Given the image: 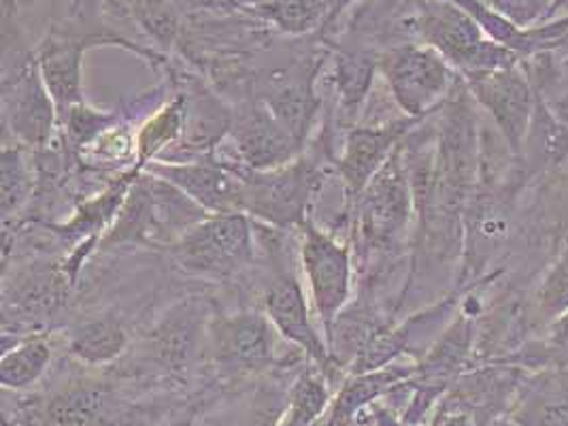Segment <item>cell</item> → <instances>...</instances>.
<instances>
[{"label": "cell", "instance_id": "cell-1", "mask_svg": "<svg viewBox=\"0 0 568 426\" xmlns=\"http://www.w3.org/2000/svg\"><path fill=\"white\" fill-rule=\"evenodd\" d=\"M260 247V307L268 316L271 324L290 346L301 349L311 365L335 384L336 377L345 379L331 358L324 333L315 326L311 316L310 294L301 280L296 254L290 250L296 233H285L254 222Z\"/></svg>", "mask_w": 568, "mask_h": 426}, {"label": "cell", "instance_id": "cell-2", "mask_svg": "<svg viewBox=\"0 0 568 426\" xmlns=\"http://www.w3.org/2000/svg\"><path fill=\"white\" fill-rule=\"evenodd\" d=\"M213 310V296H180L134 337L126 356L106 372L120 379L164 382L185 379L203 369Z\"/></svg>", "mask_w": 568, "mask_h": 426}, {"label": "cell", "instance_id": "cell-3", "mask_svg": "<svg viewBox=\"0 0 568 426\" xmlns=\"http://www.w3.org/2000/svg\"><path fill=\"white\" fill-rule=\"evenodd\" d=\"M78 280L48 252L20 254L2 268V333H58L73 310Z\"/></svg>", "mask_w": 568, "mask_h": 426}, {"label": "cell", "instance_id": "cell-4", "mask_svg": "<svg viewBox=\"0 0 568 426\" xmlns=\"http://www.w3.org/2000/svg\"><path fill=\"white\" fill-rule=\"evenodd\" d=\"M90 7V4H88ZM75 7L71 20L48 28L45 37L32 50L39 73L45 81L58 113L69 106L85 103L83 97V55L97 48H122L148 60L160 73L169 67L166 55L132 43L111 28L99 27L92 9Z\"/></svg>", "mask_w": 568, "mask_h": 426}, {"label": "cell", "instance_id": "cell-5", "mask_svg": "<svg viewBox=\"0 0 568 426\" xmlns=\"http://www.w3.org/2000/svg\"><path fill=\"white\" fill-rule=\"evenodd\" d=\"M164 254L181 275L209 284H239L260 273L256 229L245 213L209 215Z\"/></svg>", "mask_w": 568, "mask_h": 426}, {"label": "cell", "instance_id": "cell-6", "mask_svg": "<svg viewBox=\"0 0 568 426\" xmlns=\"http://www.w3.org/2000/svg\"><path fill=\"white\" fill-rule=\"evenodd\" d=\"M211 213L196 205L180 187L141 173L130 187L129 196L106 229L99 252L120 247H148L164 252Z\"/></svg>", "mask_w": 568, "mask_h": 426}, {"label": "cell", "instance_id": "cell-7", "mask_svg": "<svg viewBox=\"0 0 568 426\" xmlns=\"http://www.w3.org/2000/svg\"><path fill=\"white\" fill-rule=\"evenodd\" d=\"M239 171L245 184L243 213L285 233L303 229L326 182L335 175L333 162L315 148L277 169L254 171L241 162Z\"/></svg>", "mask_w": 568, "mask_h": 426}, {"label": "cell", "instance_id": "cell-8", "mask_svg": "<svg viewBox=\"0 0 568 426\" xmlns=\"http://www.w3.org/2000/svg\"><path fill=\"white\" fill-rule=\"evenodd\" d=\"M282 344L287 342L258 305L224 310L215 301L209 320L205 367L224 384L260 377L298 361V356L290 358L287 352H282Z\"/></svg>", "mask_w": 568, "mask_h": 426}, {"label": "cell", "instance_id": "cell-9", "mask_svg": "<svg viewBox=\"0 0 568 426\" xmlns=\"http://www.w3.org/2000/svg\"><path fill=\"white\" fill-rule=\"evenodd\" d=\"M405 30L409 41L439 52L460 75L509 69L521 62L519 53L491 41L452 0H414Z\"/></svg>", "mask_w": 568, "mask_h": 426}, {"label": "cell", "instance_id": "cell-10", "mask_svg": "<svg viewBox=\"0 0 568 426\" xmlns=\"http://www.w3.org/2000/svg\"><path fill=\"white\" fill-rule=\"evenodd\" d=\"M16 416L22 426H143L148 407L113 379L73 377L45 399L28 403Z\"/></svg>", "mask_w": 568, "mask_h": 426}, {"label": "cell", "instance_id": "cell-11", "mask_svg": "<svg viewBox=\"0 0 568 426\" xmlns=\"http://www.w3.org/2000/svg\"><path fill=\"white\" fill-rule=\"evenodd\" d=\"M0 99L4 141L41 152L58 139V106L39 73L34 52L4 48Z\"/></svg>", "mask_w": 568, "mask_h": 426}, {"label": "cell", "instance_id": "cell-12", "mask_svg": "<svg viewBox=\"0 0 568 426\" xmlns=\"http://www.w3.org/2000/svg\"><path fill=\"white\" fill-rule=\"evenodd\" d=\"M379 75L400 115L426 120L454 92L460 73L433 48L419 41L394 43L379 52Z\"/></svg>", "mask_w": 568, "mask_h": 426}, {"label": "cell", "instance_id": "cell-13", "mask_svg": "<svg viewBox=\"0 0 568 426\" xmlns=\"http://www.w3.org/2000/svg\"><path fill=\"white\" fill-rule=\"evenodd\" d=\"M298 237V266L307 286L313 314L322 333L333 326L336 316L352 303L356 263L349 241L338 240L333 231L317 226L311 215L296 233Z\"/></svg>", "mask_w": 568, "mask_h": 426}, {"label": "cell", "instance_id": "cell-14", "mask_svg": "<svg viewBox=\"0 0 568 426\" xmlns=\"http://www.w3.org/2000/svg\"><path fill=\"white\" fill-rule=\"evenodd\" d=\"M324 67L326 55L313 52L284 67L256 71L254 80V94L305 150L324 109V99L317 94V80Z\"/></svg>", "mask_w": 568, "mask_h": 426}, {"label": "cell", "instance_id": "cell-15", "mask_svg": "<svg viewBox=\"0 0 568 426\" xmlns=\"http://www.w3.org/2000/svg\"><path fill=\"white\" fill-rule=\"evenodd\" d=\"M463 80L473 101L490 118L491 126L503 136L514 159H521L539 99V92L521 62L509 69L463 75Z\"/></svg>", "mask_w": 568, "mask_h": 426}, {"label": "cell", "instance_id": "cell-16", "mask_svg": "<svg viewBox=\"0 0 568 426\" xmlns=\"http://www.w3.org/2000/svg\"><path fill=\"white\" fill-rule=\"evenodd\" d=\"M239 169L241 160L231 159L217 150L203 159L185 162L152 160L143 171L180 187L211 215H224L243 213L245 184Z\"/></svg>", "mask_w": 568, "mask_h": 426}, {"label": "cell", "instance_id": "cell-17", "mask_svg": "<svg viewBox=\"0 0 568 426\" xmlns=\"http://www.w3.org/2000/svg\"><path fill=\"white\" fill-rule=\"evenodd\" d=\"M419 122L424 120L396 115L386 122L356 124L345 131L341 152L333 162V171L345 187V203L361 194Z\"/></svg>", "mask_w": 568, "mask_h": 426}, {"label": "cell", "instance_id": "cell-18", "mask_svg": "<svg viewBox=\"0 0 568 426\" xmlns=\"http://www.w3.org/2000/svg\"><path fill=\"white\" fill-rule=\"evenodd\" d=\"M229 139L234 143L236 159L254 171L284 166L305 152L258 97L234 103Z\"/></svg>", "mask_w": 568, "mask_h": 426}, {"label": "cell", "instance_id": "cell-19", "mask_svg": "<svg viewBox=\"0 0 568 426\" xmlns=\"http://www.w3.org/2000/svg\"><path fill=\"white\" fill-rule=\"evenodd\" d=\"M58 335L67 354L83 369H111L126 356L134 342L126 320L113 312L75 318Z\"/></svg>", "mask_w": 568, "mask_h": 426}, {"label": "cell", "instance_id": "cell-20", "mask_svg": "<svg viewBox=\"0 0 568 426\" xmlns=\"http://www.w3.org/2000/svg\"><path fill=\"white\" fill-rule=\"evenodd\" d=\"M379 50H336L333 53V92L335 106L328 111L326 120L333 122L335 129L349 131L361 124L364 109L373 97L375 80L379 75Z\"/></svg>", "mask_w": 568, "mask_h": 426}, {"label": "cell", "instance_id": "cell-21", "mask_svg": "<svg viewBox=\"0 0 568 426\" xmlns=\"http://www.w3.org/2000/svg\"><path fill=\"white\" fill-rule=\"evenodd\" d=\"M507 414L519 426H568V369L524 373Z\"/></svg>", "mask_w": 568, "mask_h": 426}, {"label": "cell", "instance_id": "cell-22", "mask_svg": "<svg viewBox=\"0 0 568 426\" xmlns=\"http://www.w3.org/2000/svg\"><path fill=\"white\" fill-rule=\"evenodd\" d=\"M517 162L530 186L568 166V122L551 109L541 92Z\"/></svg>", "mask_w": 568, "mask_h": 426}, {"label": "cell", "instance_id": "cell-23", "mask_svg": "<svg viewBox=\"0 0 568 426\" xmlns=\"http://www.w3.org/2000/svg\"><path fill=\"white\" fill-rule=\"evenodd\" d=\"M414 373L415 361L412 365L394 363L377 372L347 373L326 416L328 426L354 425L356 418H361L371 405H375V400L386 399L396 386L412 379Z\"/></svg>", "mask_w": 568, "mask_h": 426}, {"label": "cell", "instance_id": "cell-24", "mask_svg": "<svg viewBox=\"0 0 568 426\" xmlns=\"http://www.w3.org/2000/svg\"><path fill=\"white\" fill-rule=\"evenodd\" d=\"M58 333H2L0 384L4 393H27L50 372Z\"/></svg>", "mask_w": 568, "mask_h": 426}, {"label": "cell", "instance_id": "cell-25", "mask_svg": "<svg viewBox=\"0 0 568 426\" xmlns=\"http://www.w3.org/2000/svg\"><path fill=\"white\" fill-rule=\"evenodd\" d=\"M568 314V237L554 252L532 291L526 294V324L530 335Z\"/></svg>", "mask_w": 568, "mask_h": 426}, {"label": "cell", "instance_id": "cell-26", "mask_svg": "<svg viewBox=\"0 0 568 426\" xmlns=\"http://www.w3.org/2000/svg\"><path fill=\"white\" fill-rule=\"evenodd\" d=\"M37 192L34 156L20 143L2 139L0 152V215L2 224L16 222L27 212Z\"/></svg>", "mask_w": 568, "mask_h": 426}, {"label": "cell", "instance_id": "cell-27", "mask_svg": "<svg viewBox=\"0 0 568 426\" xmlns=\"http://www.w3.org/2000/svg\"><path fill=\"white\" fill-rule=\"evenodd\" d=\"M171 90L173 97H169L136 129V164L141 169H145L152 160L160 159L171 148H175L183 136L185 99L180 90Z\"/></svg>", "mask_w": 568, "mask_h": 426}, {"label": "cell", "instance_id": "cell-28", "mask_svg": "<svg viewBox=\"0 0 568 426\" xmlns=\"http://www.w3.org/2000/svg\"><path fill=\"white\" fill-rule=\"evenodd\" d=\"M343 0H273L250 16L273 24L292 37L326 30L341 11Z\"/></svg>", "mask_w": 568, "mask_h": 426}, {"label": "cell", "instance_id": "cell-29", "mask_svg": "<svg viewBox=\"0 0 568 426\" xmlns=\"http://www.w3.org/2000/svg\"><path fill=\"white\" fill-rule=\"evenodd\" d=\"M331 382L315 365L303 367L287 390L284 420L292 425L311 426L324 420L331 412Z\"/></svg>", "mask_w": 568, "mask_h": 426}, {"label": "cell", "instance_id": "cell-30", "mask_svg": "<svg viewBox=\"0 0 568 426\" xmlns=\"http://www.w3.org/2000/svg\"><path fill=\"white\" fill-rule=\"evenodd\" d=\"M498 16L521 30L541 27L551 18L556 0H484Z\"/></svg>", "mask_w": 568, "mask_h": 426}, {"label": "cell", "instance_id": "cell-31", "mask_svg": "<svg viewBox=\"0 0 568 426\" xmlns=\"http://www.w3.org/2000/svg\"><path fill=\"white\" fill-rule=\"evenodd\" d=\"M368 409L373 412V414H371L373 426H415L405 423V420L400 418V414H396L394 409H389L384 400H377V407L371 405Z\"/></svg>", "mask_w": 568, "mask_h": 426}, {"label": "cell", "instance_id": "cell-32", "mask_svg": "<svg viewBox=\"0 0 568 426\" xmlns=\"http://www.w3.org/2000/svg\"><path fill=\"white\" fill-rule=\"evenodd\" d=\"M222 2L229 4V7H234V9H241L245 13H252V11H256V9L273 2V0H222Z\"/></svg>", "mask_w": 568, "mask_h": 426}, {"label": "cell", "instance_id": "cell-33", "mask_svg": "<svg viewBox=\"0 0 568 426\" xmlns=\"http://www.w3.org/2000/svg\"><path fill=\"white\" fill-rule=\"evenodd\" d=\"M547 103L551 105V109L565 120V122H568V92H565V94H558V97H549L547 99Z\"/></svg>", "mask_w": 568, "mask_h": 426}, {"label": "cell", "instance_id": "cell-34", "mask_svg": "<svg viewBox=\"0 0 568 426\" xmlns=\"http://www.w3.org/2000/svg\"><path fill=\"white\" fill-rule=\"evenodd\" d=\"M486 426H519L517 423H514L511 418H509V414H503V416H498V418H494L491 423H488Z\"/></svg>", "mask_w": 568, "mask_h": 426}, {"label": "cell", "instance_id": "cell-35", "mask_svg": "<svg viewBox=\"0 0 568 426\" xmlns=\"http://www.w3.org/2000/svg\"><path fill=\"white\" fill-rule=\"evenodd\" d=\"M277 426H303V425H292V423H287V420H284V418H282V420H280V423H277ZM311 426H328V418H324V420H320V423H315V425H311Z\"/></svg>", "mask_w": 568, "mask_h": 426}, {"label": "cell", "instance_id": "cell-36", "mask_svg": "<svg viewBox=\"0 0 568 426\" xmlns=\"http://www.w3.org/2000/svg\"><path fill=\"white\" fill-rule=\"evenodd\" d=\"M567 4L568 0H556V2H554V9H551V18H554L562 7H567Z\"/></svg>", "mask_w": 568, "mask_h": 426}]
</instances>
